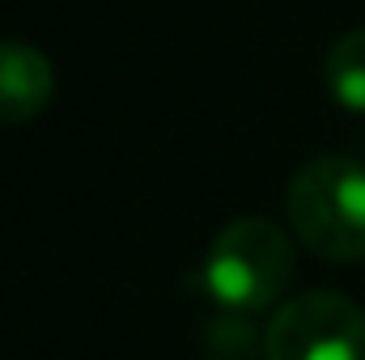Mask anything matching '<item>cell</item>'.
Instances as JSON below:
<instances>
[{
	"mask_svg": "<svg viewBox=\"0 0 365 360\" xmlns=\"http://www.w3.org/2000/svg\"><path fill=\"white\" fill-rule=\"evenodd\" d=\"M56 93L51 60L30 43H0V127L30 123Z\"/></svg>",
	"mask_w": 365,
	"mask_h": 360,
	"instance_id": "obj_4",
	"label": "cell"
},
{
	"mask_svg": "<svg viewBox=\"0 0 365 360\" xmlns=\"http://www.w3.org/2000/svg\"><path fill=\"white\" fill-rule=\"evenodd\" d=\"M289 280H293V246L289 233L268 216L230 221L204 255L208 297L234 314H259L276 305Z\"/></svg>",
	"mask_w": 365,
	"mask_h": 360,
	"instance_id": "obj_2",
	"label": "cell"
},
{
	"mask_svg": "<svg viewBox=\"0 0 365 360\" xmlns=\"http://www.w3.org/2000/svg\"><path fill=\"white\" fill-rule=\"evenodd\" d=\"M327 90L344 110L365 115V26L340 34L327 51Z\"/></svg>",
	"mask_w": 365,
	"mask_h": 360,
	"instance_id": "obj_5",
	"label": "cell"
},
{
	"mask_svg": "<svg viewBox=\"0 0 365 360\" xmlns=\"http://www.w3.org/2000/svg\"><path fill=\"white\" fill-rule=\"evenodd\" d=\"M264 360H365V309L340 292H297L264 331Z\"/></svg>",
	"mask_w": 365,
	"mask_h": 360,
	"instance_id": "obj_3",
	"label": "cell"
},
{
	"mask_svg": "<svg viewBox=\"0 0 365 360\" xmlns=\"http://www.w3.org/2000/svg\"><path fill=\"white\" fill-rule=\"evenodd\" d=\"M284 212L289 229L319 259H365V166L357 157L323 153L306 162L284 195Z\"/></svg>",
	"mask_w": 365,
	"mask_h": 360,
	"instance_id": "obj_1",
	"label": "cell"
}]
</instances>
